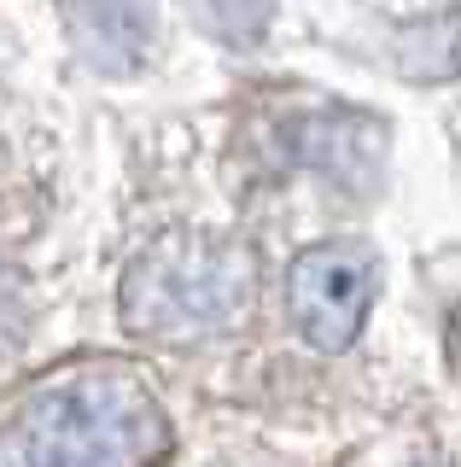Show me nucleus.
<instances>
[{"label": "nucleus", "instance_id": "obj_1", "mask_svg": "<svg viewBox=\"0 0 461 467\" xmlns=\"http://www.w3.org/2000/svg\"><path fill=\"white\" fill-rule=\"evenodd\" d=\"M257 257L246 240L210 228L164 234L135 257L123 281V316L147 339L199 345L216 333H234L251 310Z\"/></svg>", "mask_w": 461, "mask_h": 467}, {"label": "nucleus", "instance_id": "obj_2", "mask_svg": "<svg viewBox=\"0 0 461 467\" xmlns=\"http://www.w3.org/2000/svg\"><path fill=\"white\" fill-rule=\"evenodd\" d=\"M158 450L164 415L128 368H99L53 386L18 432L24 467H152Z\"/></svg>", "mask_w": 461, "mask_h": 467}, {"label": "nucleus", "instance_id": "obj_3", "mask_svg": "<svg viewBox=\"0 0 461 467\" xmlns=\"http://www.w3.org/2000/svg\"><path fill=\"white\" fill-rule=\"evenodd\" d=\"M380 292V263L363 240H322L292 257L286 269V316L298 339L315 350L356 345L368 321V304Z\"/></svg>", "mask_w": 461, "mask_h": 467}]
</instances>
